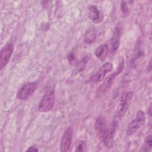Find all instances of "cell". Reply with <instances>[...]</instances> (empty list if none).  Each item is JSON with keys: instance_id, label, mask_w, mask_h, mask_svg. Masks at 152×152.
<instances>
[{"instance_id": "cell-12", "label": "cell", "mask_w": 152, "mask_h": 152, "mask_svg": "<svg viewBox=\"0 0 152 152\" xmlns=\"http://www.w3.org/2000/svg\"><path fill=\"white\" fill-rule=\"evenodd\" d=\"M88 16L94 23L99 24L103 21V13L95 5H90L88 8Z\"/></svg>"}, {"instance_id": "cell-9", "label": "cell", "mask_w": 152, "mask_h": 152, "mask_svg": "<svg viewBox=\"0 0 152 152\" xmlns=\"http://www.w3.org/2000/svg\"><path fill=\"white\" fill-rule=\"evenodd\" d=\"M118 128V122L116 119L113 120L110 125L107 126L106 137L103 141L104 144L108 148H111L113 145V138L115 135Z\"/></svg>"}, {"instance_id": "cell-11", "label": "cell", "mask_w": 152, "mask_h": 152, "mask_svg": "<svg viewBox=\"0 0 152 152\" xmlns=\"http://www.w3.org/2000/svg\"><path fill=\"white\" fill-rule=\"evenodd\" d=\"M122 34V27L121 24H118L115 28L111 40V52L113 54H115L116 51L118 50L120 42H121V37Z\"/></svg>"}, {"instance_id": "cell-2", "label": "cell", "mask_w": 152, "mask_h": 152, "mask_svg": "<svg viewBox=\"0 0 152 152\" xmlns=\"http://www.w3.org/2000/svg\"><path fill=\"white\" fill-rule=\"evenodd\" d=\"M55 92L52 87L48 88L39 105V110L42 112H46L50 110L55 104Z\"/></svg>"}, {"instance_id": "cell-5", "label": "cell", "mask_w": 152, "mask_h": 152, "mask_svg": "<svg viewBox=\"0 0 152 152\" xmlns=\"http://www.w3.org/2000/svg\"><path fill=\"white\" fill-rule=\"evenodd\" d=\"M112 69L113 65L111 63H105L92 75L89 80V82L91 83H97L102 81L104 78L105 75L110 72Z\"/></svg>"}, {"instance_id": "cell-7", "label": "cell", "mask_w": 152, "mask_h": 152, "mask_svg": "<svg viewBox=\"0 0 152 152\" xmlns=\"http://www.w3.org/2000/svg\"><path fill=\"white\" fill-rule=\"evenodd\" d=\"M94 128L97 137L101 141L103 142L106 137L107 129V122L105 118L102 116L98 117L96 121Z\"/></svg>"}, {"instance_id": "cell-6", "label": "cell", "mask_w": 152, "mask_h": 152, "mask_svg": "<svg viewBox=\"0 0 152 152\" xmlns=\"http://www.w3.org/2000/svg\"><path fill=\"white\" fill-rule=\"evenodd\" d=\"M37 81L28 83L24 84L18 90L17 93V97L20 100L27 99L30 97L36 90L38 87Z\"/></svg>"}, {"instance_id": "cell-1", "label": "cell", "mask_w": 152, "mask_h": 152, "mask_svg": "<svg viewBox=\"0 0 152 152\" xmlns=\"http://www.w3.org/2000/svg\"><path fill=\"white\" fill-rule=\"evenodd\" d=\"M124 68V61H122L120 62L118 69L115 72L110 74L104 80V81L100 85V86L99 87L97 90V95L98 97L102 96L108 91V90L111 87L114 80L116 78L118 75H119L121 73Z\"/></svg>"}, {"instance_id": "cell-3", "label": "cell", "mask_w": 152, "mask_h": 152, "mask_svg": "<svg viewBox=\"0 0 152 152\" xmlns=\"http://www.w3.org/2000/svg\"><path fill=\"white\" fill-rule=\"evenodd\" d=\"M132 97L133 93L132 91H127L122 96L116 109V113L118 118L121 119L124 116L130 106Z\"/></svg>"}, {"instance_id": "cell-8", "label": "cell", "mask_w": 152, "mask_h": 152, "mask_svg": "<svg viewBox=\"0 0 152 152\" xmlns=\"http://www.w3.org/2000/svg\"><path fill=\"white\" fill-rule=\"evenodd\" d=\"M14 50V46L12 43L6 44L1 49L0 55V69L2 70L8 64Z\"/></svg>"}, {"instance_id": "cell-4", "label": "cell", "mask_w": 152, "mask_h": 152, "mask_svg": "<svg viewBox=\"0 0 152 152\" xmlns=\"http://www.w3.org/2000/svg\"><path fill=\"white\" fill-rule=\"evenodd\" d=\"M145 116L144 112L139 110L137 113L136 118L129 122L127 126L126 133L128 136L134 135L136 131L139 129L145 123Z\"/></svg>"}, {"instance_id": "cell-13", "label": "cell", "mask_w": 152, "mask_h": 152, "mask_svg": "<svg viewBox=\"0 0 152 152\" xmlns=\"http://www.w3.org/2000/svg\"><path fill=\"white\" fill-rule=\"evenodd\" d=\"M109 52V48L107 44H102L99 46L96 51L95 54L96 56L100 59H103L106 58Z\"/></svg>"}, {"instance_id": "cell-10", "label": "cell", "mask_w": 152, "mask_h": 152, "mask_svg": "<svg viewBox=\"0 0 152 152\" xmlns=\"http://www.w3.org/2000/svg\"><path fill=\"white\" fill-rule=\"evenodd\" d=\"M73 137V129L71 127L68 128L64 132L60 144L61 151L62 152L68 151L71 147Z\"/></svg>"}, {"instance_id": "cell-14", "label": "cell", "mask_w": 152, "mask_h": 152, "mask_svg": "<svg viewBox=\"0 0 152 152\" xmlns=\"http://www.w3.org/2000/svg\"><path fill=\"white\" fill-rule=\"evenodd\" d=\"M96 32L94 28L88 30L84 37V41L87 44H92L96 40Z\"/></svg>"}, {"instance_id": "cell-19", "label": "cell", "mask_w": 152, "mask_h": 152, "mask_svg": "<svg viewBox=\"0 0 152 152\" xmlns=\"http://www.w3.org/2000/svg\"><path fill=\"white\" fill-rule=\"evenodd\" d=\"M151 105L150 104V107H149V109H148V113L150 116H151Z\"/></svg>"}, {"instance_id": "cell-17", "label": "cell", "mask_w": 152, "mask_h": 152, "mask_svg": "<svg viewBox=\"0 0 152 152\" xmlns=\"http://www.w3.org/2000/svg\"><path fill=\"white\" fill-rule=\"evenodd\" d=\"M121 11L123 15L125 17H126L129 15V8L127 6V4L125 1H122L121 4Z\"/></svg>"}, {"instance_id": "cell-15", "label": "cell", "mask_w": 152, "mask_h": 152, "mask_svg": "<svg viewBox=\"0 0 152 152\" xmlns=\"http://www.w3.org/2000/svg\"><path fill=\"white\" fill-rule=\"evenodd\" d=\"M86 148V143L84 141H80L77 142L75 147V151H84Z\"/></svg>"}, {"instance_id": "cell-16", "label": "cell", "mask_w": 152, "mask_h": 152, "mask_svg": "<svg viewBox=\"0 0 152 152\" xmlns=\"http://www.w3.org/2000/svg\"><path fill=\"white\" fill-rule=\"evenodd\" d=\"M151 135H149L148 136H147L144 141V148H145V149H144V151H148V149H151V144H152V140H151Z\"/></svg>"}, {"instance_id": "cell-18", "label": "cell", "mask_w": 152, "mask_h": 152, "mask_svg": "<svg viewBox=\"0 0 152 152\" xmlns=\"http://www.w3.org/2000/svg\"><path fill=\"white\" fill-rule=\"evenodd\" d=\"M27 151H38V149L34 147H30L29 148L27 149Z\"/></svg>"}]
</instances>
